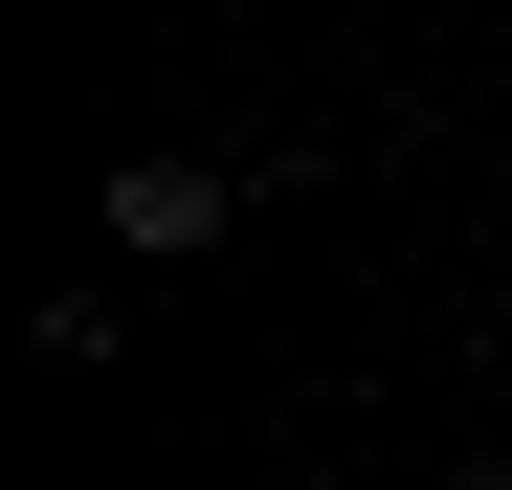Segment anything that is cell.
Here are the masks:
<instances>
[{"label": "cell", "mask_w": 512, "mask_h": 490, "mask_svg": "<svg viewBox=\"0 0 512 490\" xmlns=\"http://www.w3.org/2000/svg\"><path fill=\"white\" fill-rule=\"evenodd\" d=\"M112 245L134 268H201L223 245V156H112Z\"/></svg>", "instance_id": "6da1fadb"}]
</instances>
